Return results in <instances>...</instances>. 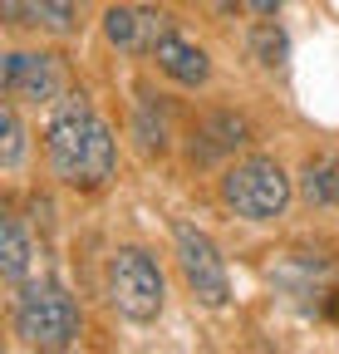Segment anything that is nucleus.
I'll list each match as a JSON object with an SVG mask.
<instances>
[{"label": "nucleus", "mask_w": 339, "mask_h": 354, "mask_svg": "<svg viewBox=\"0 0 339 354\" xmlns=\"http://www.w3.org/2000/svg\"><path fill=\"white\" fill-rule=\"evenodd\" d=\"M45 153H50V167H55L59 183L64 187H84V192L104 187L113 177V167H118L113 128L94 113V104L84 94H64L59 104H50Z\"/></svg>", "instance_id": "f257e3e1"}, {"label": "nucleus", "mask_w": 339, "mask_h": 354, "mask_svg": "<svg viewBox=\"0 0 339 354\" xmlns=\"http://www.w3.org/2000/svg\"><path fill=\"white\" fill-rule=\"evenodd\" d=\"M10 325L15 339L30 349H69L84 330V315L59 281H25L10 310Z\"/></svg>", "instance_id": "f03ea898"}, {"label": "nucleus", "mask_w": 339, "mask_h": 354, "mask_svg": "<svg viewBox=\"0 0 339 354\" xmlns=\"http://www.w3.org/2000/svg\"><path fill=\"white\" fill-rule=\"evenodd\" d=\"M108 305L118 310L123 320H157L162 305H167V281H162V266L143 251V246H123L108 261Z\"/></svg>", "instance_id": "7ed1b4c3"}, {"label": "nucleus", "mask_w": 339, "mask_h": 354, "mask_svg": "<svg viewBox=\"0 0 339 354\" xmlns=\"http://www.w3.org/2000/svg\"><path fill=\"white\" fill-rule=\"evenodd\" d=\"M222 202L246 221H275L290 207V177L275 158H241L222 172Z\"/></svg>", "instance_id": "20e7f679"}, {"label": "nucleus", "mask_w": 339, "mask_h": 354, "mask_svg": "<svg viewBox=\"0 0 339 354\" xmlns=\"http://www.w3.org/2000/svg\"><path fill=\"white\" fill-rule=\"evenodd\" d=\"M173 241H177V266H182L187 290L202 305L222 310L231 300V276H226V261H222L217 241H211L202 227H192V221H173Z\"/></svg>", "instance_id": "39448f33"}, {"label": "nucleus", "mask_w": 339, "mask_h": 354, "mask_svg": "<svg viewBox=\"0 0 339 354\" xmlns=\"http://www.w3.org/2000/svg\"><path fill=\"white\" fill-rule=\"evenodd\" d=\"M0 84H6V99H15V104H59L64 99V64L55 55L10 50L6 64H0Z\"/></svg>", "instance_id": "423d86ee"}, {"label": "nucleus", "mask_w": 339, "mask_h": 354, "mask_svg": "<svg viewBox=\"0 0 339 354\" xmlns=\"http://www.w3.org/2000/svg\"><path fill=\"white\" fill-rule=\"evenodd\" d=\"M173 15H162V10H148V6H113L104 15V35L113 50L123 55H153L162 35H173Z\"/></svg>", "instance_id": "0eeeda50"}, {"label": "nucleus", "mask_w": 339, "mask_h": 354, "mask_svg": "<svg viewBox=\"0 0 339 354\" xmlns=\"http://www.w3.org/2000/svg\"><path fill=\"white\" fill-rule=\"evenodd\" d=\"M251 143V128H246V118L241 113H231V109H222V113H206L202 123H197V133H192V162H217V158H226V153H236V148H246Z\"/></svg>", "instance_id": "6e6552de"}, {"label": "nucleus", "mask_w": 339, "mask_h": 354, "mask_svg": "<svg viewBox=\"0 0 339 354\" xmlns=\"http://www.w3.org/2000/svg\"><path fill=\"white\" fill-rule=\"evenodd\" d=\"M153 59H157V69L167 74V79H177V84H187V88H197V84H206V74H211V59H206V50L202 44H192L187 35H162V44L153 50Z\"/></svg>", "instance_id": "1a4fd4ad"}, {"label": "nucleus", "mask_w": 339, "mask_h": 354, "mask_svg": "<svg viewBox=\"0 0 339 354\" xmlns=\"http://www.w3.org/2000/svg\"><path fill=\"white\" fill-rule=\"evenodd\" d=\"M10 25H39L50 35H74V0H0Z\"/></svg>", "instance_id": "9d476101"}, {"label": "nucleus", "mask_w": 339, "mask_h": 354, "mask_svg": "<svg viewBox=\"0 0 339 354\" xmlns=\"http://www.w3.org/2000/svg\"><path fill=\"white\" fill-rule=\"evenodd\" d=\"M30 261H35V251H30V236L20 227V216H0V276L10 286H25Z\"/></svg>", "instance_id": "9b49d317"}, {"label": "nucleus", "mask_w": 339, "mask_h": 354, "mask_svg": "<svg viewBox=\"0 0 339 354\" xmlns=\"http://www.w3.org/2000/svg\"><path fill=\"white\" fill-rule=\"evenodd\" d=\"M300 192H305V202H315V207H339V158H334V153H320V158L305 162Z\"/></svg>", "instance_id": "f8f14e48"}, {"label": "nucleus", "mask_w": 339, "mask_h": 354, "mask_svg": "<svg viewBox=\"0 0 339 354\" xmlns=\"http://www.w3.org/2000/svg\"><path fill=\"white\" fill-rule=\"evenodd\" d=\"M25 158V128H20V113H15V99L0 104V167H20Z\"/></svg>", "instance_id": "ddd939ff"}, {"label": "nucleus", "mask_w": 339, "mask_h": 354, "mask_svg": "<svg viewBox=\"0 0 339 354\" xmlns=\"http://www.w3.org/2000/svg\"><path fill=\"white\" fill-rule=\"evenodd\" d=\"M251 50H256V59H261V64H271V69H275V64L285 59L290 44H285L280 25H271V20H266V25H256V35H251Z\"/></svg>", "instance_id": "4468645a"}, {"label": "nucleus", "mask_w": 339, "mask_h": 354, "mask_svg": "<svg viewBox=\"0 0 339 354\" xmlns=\"http://www.w3.org/2000/svg\"><path fill=\"white\" fill-rule=\"evenodd\" d=\"M251 6H256L261 15H275V10H280V0H251Z\"/></svg>", "instance_id": "2eb2a0df"}]
</instances>
